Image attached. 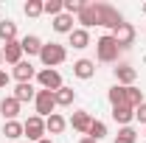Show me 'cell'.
<instances>
[{"mask_svg":"<svg viewBox=\"0 0 146 143\" xmlns=\"http://www.w3.org/2000/svg\"><path fill=\"white\" fill-rule=\"evenodd\" d=\"M93 14H96V25H104V28H118L121 23H127L124 14L118 9H112L110 3H93Z\"/></svg>","mask_w":146,"mask_h":143,"instance_id":"cell-1","label":"cell"},{"mask_svg":"<svg viewBox=\"0 0 146 143\" xmlns=\"http://www.w3.org/2000/svg\"><path fill=\"white\" fill-rule=\"evenodd\" d=\"M118 54H121V48H118V42H115V36L112 34H104L98 36V42H96V56H98V62H118Z\"/></svg>","mask_w":146,"mask_h":143,"instance_id":"cell-2","label":"cell"},{"mask_svg":"<svg viewBox=\"0 0 146 143\" xmlns=\"http://www.w3.org/2000/svg\"><path fill=\"white\" fill-rule=\"evenodd\" d=\"M39 59H42V65H45V68H51V70H54L56 65H62V62L68 59V51H65V45H59V42H48V45H42Z\"/></svg>","mask_w":146,"mask_h":143,"instance_id":"cell-3","label":"cell"},{"mask_svg":"<svg viewBox=\"0 0 146 143\" xmlns=\"http://www.w3.org/2000/svg\"><path fill=\"white\" fill-rule=\"evenodd\" d=\"M34 104H36V115L39 118H48V115H54V109H56V98H54L51 90H36Z\"/></svg>","mask_w":146,"mask_h":143,"instance_id":"cell-4","label":"cell"},{"mask_svg":"<svg viewBox=\"0 0 146 143\" xmlns=\"http://www.w3.org/2000/svg\"><path fill=\"white\" fill-rule=\"evenodd\" d=\"M23 138H28V140H42L45 138V118H39V115H31L25 124H23Z\"/></svg>","mask_w":146,"mask_h":143,"instance_id":"cell-5","label":"cell"},{"mask_svg":"<svg viewBox=\"0 0 146 143\" xmlns=\"http://www.w3.org/2000/svg\"><path fill=\"white\" fill-rule=\"evenodd\" d=\"M36 81H39L42 90H51V93H56V90L62 87V76H59V70H51V68H45V70L36 73Z\"/></svg>","mask_w":146,"mask_h":143,"instance_id":"cell-6","label":"cell"},{"mask_svg":"<svg viewBox=\"0 0 146 143\" xmlns=\"http://www.w3.org/2000/svg\"><path fill=\"white\" fill-rule=\"evenodd\" d=\"M112 36H115V42H118V48H121V51H127L129 45L135 42V28H132L129 23H121V25H118V28L112 31Z\"/></svg>","mask_w":146,"mask_h":143,"instance_id":"cell-7","label":"cell"},{"mask_svg":"<svg viewBox=\"0 0 146 143\" xmlns=\"http://www.w3.org/2000/svg\"><path fill=\"white\" fill-rule=\"evenodd\" d=\"M90 124H93V115L87 112V109H79V112L70 115V126L79 132V135H87V132H90Z\"/></svg>","mask_w":146,"mask_h":143,"instance_id":"cell-8","label":"cell"},{"mask_svg":"<svg viewBox=\"0 0 146 143\" xmlns=\"http://www.w3.org/2000/svg\"><path fill=\"white\" fill-rule=\"evenodd\" d=\"M3 62H9V65H20L23 62V45H20V39H11V42L3 45Z\"/></svg>","mask_w":146,"mask_h":143,"instance_id":"cell-9","label":"cell"},{"mask_svg":"<svg viewBox=\"0 0 146 143\" xmlns=\"http://www.w3.org/2000/svg\"><path fill=\"white\" fill-rule=\"evenodd\" d=\"M115 79H118L121 87H132L135 79H138V70H135L132 65H118V68H115Z\"/></svg>","mask_w":146,"mask_h":143,"instance_id":"cell-10","label":"cell"},{"mask_svg":"<svg viewBox=\"0 0 146 143\" xmlns=\"http://www.w3.org/2000/svg\"><path fill=\"white\" fill-rule=\"evenodd\" d=\"M0 115H3L6 121H17V115H20V101L14 98V95H9V98H3V101H0Z\"/></svg>","mask_w":146,"mask_h":143,"instance_id":"cell-11","label":"cell"},{"mask_svg":"<svg viewBox=\"0 0 146 143\" xmlns=\"http://www.w3.org/2000/svg\"><path fill=\"white\" fill-rule=\"evenodd\" d=\"M93 73H96V62H93V59H79V62H73V76H76V79H93Z\"/></svg>","mask_w":146,"mask_h":143,"instance_id":"cell-12","label":"cell"},{"mask_svg":"<svg viewBox=\"0 0 146 143\" xmlns=\"http://www.w3.org/2000/svg\"><path fill=\"white\" fill-rule=\"evenodd\" d=\"M20 45H23V54H28V56H39V51H42V39L39 36H34V34H28V36H23L20 39Z\"/></svg>","mask_w":146,"mask_h":143,"instance_id":"cell-13","label":"cell"},{"mask_svg":"<svg viewBox=\"0 0 146 143\" xmlns=\"http://www.w3.org/2000/svg\"><path fill=\"white\" fill-rule=\"evenodd\" d=\"M34 76H36V70H34V65H31V62H25V59H23L20 65H14V79H17L20 84H25V81H31Z\"/></svg>","mask_w":146,"mask_h":143,"instance_id":"cell-14","label":"cell"},{"mask_svg":"<svg viewBox=\"0 0 146 143\" xmlns=\"http://www.w3.org/2000/svg\"><path fill=\"white\" fill-rule=\"evenodd\" d=\"M65 126H68V121H65L59 112H54V115H48V118H45V132H51V135H62V132H65Z\"/></svg>","mask_w":146,"mask_h":143,"instance_id":"cell-15","label":"cell"},{"mask_svg":"<svg viewBox=\"0 0 146 143\" xmlns=\"http://www.w3.org/2000/svg\"><path fill=\"white\" fill-rule=\"evenodd\" d=\"M112 121L121 126H129L135 121V109L132 107H112Z\"/></svg>","mask_w":146,"mask_h":143,"instance_id":"cell-16","label":"cell"},{"mask_svg":"<svg viewBox=\"0 0 146 143\" xmlns=\"http://www.w3.org/2000/svg\"><path fill=\"white\" fill-rule=\"evenodd\" d=\"M68 36H70V45L76 48V51H82V48H87V45H90V34H87L84 28H73Z\"/></svg>","mask_w":146,"mask_h":143,"instance_id":"cell-17","label":"cell"},{"mask_svg":"<svg viewBox=\"0 0 146 143\" xmlns=\"http://www.w3.org/2000/svg\"><path fill=\"white\" fill-rule=\"evenodd\" d=\"M14 98H17L20 104H23V101H34V98H36L34 84H31V81H25V84H17V87H14Z\"/></svg>","mask_w":146,"mask_h":143,"instance_id":"cell-18","label":"cell"},{"mask_svg":"<svg viewBox=\"0 0 146 143\" xmlns=\"http://www.w3.org/2000/svg\"><path fill=\"white\" fill-rule=\"evenodd\" d=\"M54 31H56V34H70V31H73V17L65 14V11H62L59 17H54Z\"/></svg>","mask_w":146,"mask_h":143,"instance_id":"cell-19","label":"cell"},{"mask_svg":"<svg viewBox=\"0 0 146 143\" xmlns=\"http://www.w3.org/2000/svg\"><path fill=\"white\" fill-rule=\"evenodd\" d=\"M110 104L112 107H127V87H121V84H115V87L107 93Z\"/></svg>","mask_w":146,"mask_h":143,"instance_id":"cell-20","label":"cell"},{"mask_svg":"<svg viewBox=\"0 0 146 143\" xmlns=\"http://www.w3.org/2000/svg\"><path fill=\"white\" fill-rule=\"evenodd\" d=\"M54 98H56V107H70L73 98H76V93H73L70 87H65V84H62V87L54 93Z\"/></svg>","mask_w":146,"mask_h":143,"instance_id":"cell-21","label":"cell"},{"mask_svg":"<svg viewBox=\"0 0 146 143\" xmlns=\"http://www.w3.org/2000/svg\"><path fill=\"white\" fill-rule=\"evenodd\" d=\"M0 39H3V42L17 39V23H11V20H0Z\"/></svg>","mask_w":146,"mask_h":143,"instance_id":"cell-22","label":"cell"},{"mask_svg":"<svg viewBox=\"0 0 146 143\" xmlns=\"http://www.w3.org/2000/svg\"><path fill=\"white\" fill-rule=\"evenodd\" d=\"M104 135H107V124H104V121H96V118H93L90 132H87L84 138H93V140H104Z\"/></svg>","mask_w":146,"mask_h":143,"instance_id":"cell-23","label":"cell"},{"mask_svg":"<svg viewBox=\"0 0 146 143\" xmlns=\"http://www.w3.org/2000/svg\"><path fill=\"white\" fill-rule=\"evenodd\" d=\"M3 135H6L9 140H17V138H23V124H20V121H6V126H3Z\"/></svg>","mask_w":146,"mask_h":143,"instance_id":"cell-24","label":"cell"},{"mask_svg":"<svg viewBox=\"0 0 146 143\" xmlns=\"http://www.w3.org/2000/svg\"><path fill=\"white\" fill-rule=\"evenodd\" d=\"M141 104H143V93H141V90L135 87V84H132V87H127V107H141Z\"/></svg>","mask_w":146,"mask_h":143,"instance_id":"cell-25","label":"cell"},{"mask_svg":"<svg viewBox=\"0 0 146 143\" xmlns=\"http://www.w3.org/2000/svg\"><path fill=\"white\" fill-rule=\"evenodd\" d=\"M138 140V132L132 129V126H124L118 135H115V143H135Z\"/></svg>","mask_w":146,"mask_h":143,"instance_id":"cell-26","label":"cell"},{"mask_svg":"<svg viewBox=\"0 0 146 143\" xmlns=\"http://www.w3.org/2000/svg\"><path fill=\"white\" fill-rule=\"evenodd\" d=\"M82 9H84V0H62V11H65V14H79V11H82Z\"/></svg>","mask_w":146,"mask_h":143,"instance_id":"cell-27","label":"cell"},{"mask_svg":"<svg viewBox=\"0 0 146 143\" xmlns=\"http://www.w3.org/2000/svg\"><path fill=\"white\" fill-rule=\"evenodd\" d=\"M42 11L51 14V17H59L62 14V0H45L42 3Z\"/></svg>","mask_w":146,"mask_h":143,"instance_id":"cell-28","label":"cell"},{"mask_svg":"<svg viewBox=\"0 0 146 143\" xmlns=\"http://www.w3.org/2000/svg\"><path fill=\"white\" fill-rule=\"evenodd\" d=\"M23 11H25V17H39L42 14V0H28L23 6Z\"/></svg>","mask_w":146,"mask_h":143,"instance_id":"cell-29","label":"cell"},{"mask_svg":"<svg viewBox=\"0 0 146 143\" xmlns=\"http://www.w3.org/2000/svg\"><path fill=\"white\" fill-rule=\"evenodd\" d=\"M135 118H138L141 124H146V101L141 104V107H135Z\"/></svg>","mask_w":146,"mask_h":143,"instance_id":"cell-30","label":"cell"},{"mask_svg":"<svg viewBox=\"0 0 146 143\" xmlns=\"http://www.w3.org/2000/svg\"><path fill=\"white\" fill-rule=\"evenodd\" d=\"M6 84H9V73H6V70H0V90L6 87Z\"/></svg>","mask_w":146,"mask_h":143,"instance_id":"cell-31","label":"cell"},{"mask_svg":"<svg viewBox=\"0 0 146 143\" xmlns=\"http://www.w3.org/2000/svg\"><path fill=\"white\" fill-rule=\"evenodd\" d=\"M79 143H98V140H93V138H82Z\"/></svg>","mask_w":146,"mask_h":143,"instance_id":"cell-32","label":"cell"},{"mask_svg":"<svg viewBox=\"0 0 146 143\" xmlns=\"http://www.w3.org/2000/svg\"><path fill=\"white\" fill-rule=\"evenodd\" d=\"M39 143H54V140H51V138H42V140H39Z\"/></svg>","mask_w":146,"mask_h":143,"instance_id":"cell-33","label":"cell"},{"mask_svg":"<svg viewBox=\"0 0 146 143\" xmlns=\"http://www.w3.org/2000/svg\"><path fill=\"white\" fill-rule=\"evenodd\" d=\"M0 65H3V48H0Z\"/></svg>","mask_w":146,"mask_h":143,"instance_id":"cell-34","label":"cell"},{"mask_svg":"<svg viewBox=\"0 0 146 143\" xmlns=\"http://www.w3.org/2000/svg\"><path fill=\"white\" fill-rule=\"evenodd\" d=\"M143 14H146V3H143Z\"/></svg>","mask_w":146,"mask_h":143,"instance_id":"cell-35","label":"cell"}]
</instances>
